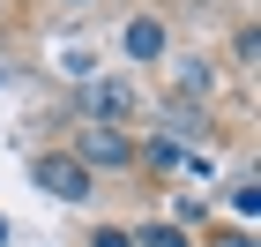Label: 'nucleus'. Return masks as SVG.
I'll return each mask as SVG.
<instances>
[{
	"instance_id": "nucleus-6",
	"label": "nucleus",
	"mask_w": 261,
	"mask_h": 247,
	"mask_svg": "<svg viewBox=\"0 0 261 247\" xmlns=\"http://www.w3.org/2000/svg\"><path fill=\"white\" fill-rule=\"evenodd\" d=\"M135 247H194V240H187V225H142Z\"/></svg>"
},
{
	"instance_id": "nucleus-3",
	"label": "nucleus",
	"mask_w": 261,
	"mask_h": 247,
	"mask_svg": "<svg viewBox=\"0 0 261 247\" xmlns=\"http://www.w3.org/2000/svg\"><path fill=\"white\" fill-rule=\"evenodd\" d=\"M30 180H38L53 203H90V195H97V180H90L67 150H38V158H30Z\"/></svg>"
},
{
	"instance_id": "nucleus-4",
	"label": "nucleus",
	"mask_w": 261,
	"mask_h": 247,
	"mask_svg": "<svg viewBox=\"0 0 261 247\" xmlns=\"http://www.w3.org/2000/svg\"><path fill=\"white\" fill-rule=\"evenodd\" d=\"M120 45H127V60H135V68H157L164 53H172V30H164V15H149V8H142V15H127Z\"/></svg>"
},
{
	"instance_id": "nucleus-7",
	"label": "nucleus",
	"mask_w": 261,
	"mask_h": 247,
	"mask_svg": "<svg viewBox=\"0 0 261 247\" xmlns=\"http://www.w3.org/2000/svg\"><path fill=\"white\" fill-rule=\"evenodd\" d=\"M135 150H149L157 172H164V165H179V143H172V135H149V143H135Z\"/></svg>"
},
{
	"instance_id": "nucleus-10",
	"label": "nucleus",
	"mask_w": 261,
	"mask_h": 247,
	"mask_svg": "<svg viewBox=\"0 0 261 247\" xmlns=\"http://www.w3.org/2000/svg\"><path fill=\"white\" fill-rule=\"evenodd\" d=\"M90 247H135V232H120V225H97V232H90Z\"/></svg>"
},
{
	"instance_id": "nucleus-9",
	"label": "nucleus",
	"mask_w": 261,
	"mask_h": 247,
	"mask_svg": "<svg viewBox=\"0 0 261 247\" xmlns=\"http://www.w3.org/2000/svg\"><path fill=\"white\" fill-rule=\"evenodd\" d=\"M231 210H239V217H254V210H261V187L239 180V187H231Z\"/></svg>"
},
{
	"instance_id": "nucleus-8",
	"label": "nucleus",
	"mask_w": 261,
	"mask_h": 247,
	"mask_svg": "<svg viewBox=\"0 0 261 247\" xmlns=\"http://www.w3.org/2000/svg\"><path fill=\"white\" fill-rule=\"evenodd\" d=\"M231 60H239V75H254V23H246L239 38H231Z\"/></svg>"
},
{
	"instance_id": "nucleus-2",
	"label": "nucleus",
	"mask_w": 261,
	"mask_h": 247,
	"mask_svg": "<svg viewBox=\"0 0 261 247\" xmlns=\"http://www.w3.org/2000/svg\"><path fill=\"white\" fill-rule=\"evenodd\" d=\"M82 113L105 120V127H135L142 120V90L127 75H90V82H82Z\"/></svg>"
},
{
	"instance_id": "nucleus-1",
	"label": "nucleus",
	"mask_w": 261,
	"mask_h": 247,
	"mask_svg": "<svg viewBox=\"0 0 261 247\" xmlns=\"http://www.w3.org/2000/svg\"><path fill=\"white\" fill-rule=\"evenodd\" d=\"M67 158H75L82 172L97 180V172H127V165H135L142 150H135V135H127V127H105V120H82V135H75V143H67Z\"/></svg>"
},
{
	"instance_id": "nucleus-5",
	"label": "nucleus",
	"mask_w": 261,
	"mask_h": 247,
	"mask_svg": "<svg viewBox=\"0 0 261 247\" xmlns=\"http://www.w3.org/2000/svg\"><path fill=\"white\" fill-rule=\"evenodd\" d=\"M172 75H179V98L187 105H209V98H217V60H209V53H179Z\"/></svg>"
},
{
	"instance_id": "nucleus-11",
	"label": "nucleus",
	"mask_w": 261,
	"mask_h": 247,
	"mask_svg": "<svg viewBox=\"0 0 261 247\" xmlns=\"http://www.w3.org/2000/svg\"><path fill=\"white\" fill-rule=\"evenodd\" d=\"M209 247H254L246 232H224V225H209Z\"/></svg>"
}]
</instances>
